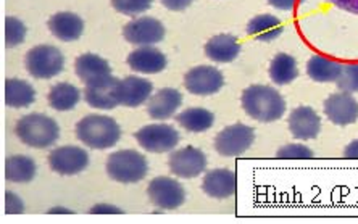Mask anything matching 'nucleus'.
I'll use <instances>...</instances> for the list:
<instances>
[{
    "instance_id": "obj_1",
    "label": "nucleus",
    "mask_w": 358,
    "mask_h": 224,
    "mask_svg": "<svg viewBox=\"0 0 358 224\" xmlns=\"http://www.w3.org/2000/svg\"><path fill=\"white\" fill-rule=\"evenodd\" d=\"M242 108L250 118L262 123H273L286 113V100L275 87L254 84L242 92Z\"/></svg>"
},
{
    "instance_id": "obj_2",
    "label": "nucleus",
    "mask_w": 358,
    "mask_h": 224,
    "mask_svg": "<svg viewBox=\"0 0 358 224\" xmlns=\"http://www.w3.org/2000/svg\"><path fill=\"white\" fill-rule=\"evenodd\" d=\"M76 135L83 144L96 150H105L118 144L121 128L113 118L87 114L76 124Z\"/></svg>"
},
{
    "instance_id": "obj_3",
    "label": "nucleus",
    "mask_w": 358,
    "mask_h": 224,
    "mask_svg": "<svg viewBox=\"0 0 358 224\" xmlns=\"http://www.w3.org/2000/svg\"><path fill=\"white\" fill-rule=\"evenodd\" d=\"M21 142L33 149H47L59 140L60 128L55 119L42 113H29L20 118L15 126Z\"/></svg>"
},
{
    "instance_id": "obj_4",
    "label": "nucleus",
    "mask_w": 358,
    "mask_h": 224,
    "mask_svg": "<svg viewBox=\"0 0 358 224\" xmlns=\"http://www.w3.org/2000/svg\"><path fill=\"white\" fill-rule=\"evenodd\" d=\"M149 165L142 154L136 150H118L108 155L107 173L110 178L121 184H134L147 176Z\"/></svg>"
},
{
    "instance_id": "obj_5",
    "label": "nucleus",
    "mask_w": 358,
    "mask_h": 224,
    "mask_svg": "<svg viewBox=\"0 0 358 224\" xmlns=\"http://www.w3.org/2000/svg\"><path fill=\"white\" fill-rule=\"evenodd\" d=\"M26 68L36 80H50L65 68V57L54 45H36L26 54Z\"/></svg>"
},
{
    "instance_id": "obj_6",
    "label": "nucleus",
    "mask_w": 358,
    "mask_h": 224,
    "mask_svg": "<svg viewBox=\"0 0 358 224\" xmlns=\"http://www.w3.org/2000/svg\"><path fill=\"white\" fill-rule=\"evenodd\" d=\"M255 133L247 124H231L215 137V150L221 157H239L254 144Z\"/></svg>"
},
{
    "instance_id": "obj_7",
    "label": "nucleus",
    "mask_w": 358,
    "mask_h": 224,
    "mask_svg": "<svg viewBox=\"0 0 358 224\" xmlns=\"http://www.w3.org/2000/svg\"><path fill=\"white\" fill-rule=\"evenodd\" d=\"M142 149L152 154L171 152L179 144V133L171 124H147L134 134Z\"/></svg>"
},
{
    "instance_id": "obj_8",
    "label": "nucleus",
    "mask_w": 358,
    "mask_h": 224,
    "mask_svg": "<svg viewBox=\"0 0 358 224\" xmlns=\"http://www.w3.org/2000/svg\"><path fill=\"white\" fill-rule=\"evenodd\" d=\"M170 171L181 179L197 178L207 170V155L196 147H182L171 152L168 160Z\"/></svg>"
},
{
    "instance_id": "obj_9",
    "label": "nucleus",
    "mask_w": 358,
    "mask_h": 224,
    "mask_svg": "<svg viewBox=\"0 0 358 224\" xmlns=\"http://www.w3.org/2000/svg\"><path fill=\"white\" fill-rule=\"evenodd\" d=\"M147 195H149V200L162 210H175L186 200L184 187L168 176H160L152 181L147 187Z\"/></svg>"
},
{
    "instance_id": "obj_10",
    "label": "nucleus",
    "mask_w": 358,
    "mask_h": 224,
    "mask_svg": "<svg viewBox=\"0 0 358 224\" xmlns=\"http://www.w3.org/2000/svg\"><path fill=\"white\" fill-rule=\"evenodd\" d=\"M49 165L52 171L62 176H75L87 168L89 155L86 150L76 145H63L52 150Z\"/></svg>"
},
{
    "instance_id": "obj_11",
    "label": "nucleus",
    "mask_w": 358,
    "mask_h": 224,
    "mask_svg": "<svg viewBox=\"0 0 358 224\" xmlns=\"http://www.w3.org/2000/svg\"><path fill=\"white\" fill-rule=\"evenodd\" d=\"M123 36L129 44L144 47L159 44L165 38V26L157 18L139 17L124 24Z\"/></svg>"
},
{
    "instance_id": "obj_12",
    "label": "nucleus",
    "mask_w": 358,
    "mask_h": 224,
    "mask_svg": "<svg viewBox=\"0 0 358 224\" xmlns=\"http://www.w3.org/2000/svg\"><path fill=\"white\" fill-rule=\"evenodd\" d=\"M224 84V77L215 66L191 68L184 76V86L194 96H212Z\"/></svg>"
},
{
    "instance_id": "obj_13",
    "label": "nucleus",
    "mask_w": 358,
    "mask_h": 224,
    "mask_svg": "<svg viewBox=\"0 0 358 224\" xmlns=\"http://www.w3.org/2000/svg\"><path fill=\"white\" fill-rule=\"evenodd\" d=\"M121 92V80L115 76H108L105 80L96 82V84H89L84 89L87 105L99 110H113L115 107L121 105L120 100Z\"/></svg>"
},
{
    "instance_id": "obj_14",
    "label": "nucleus",
    "mask_w": 358,
    "mask_h": 224,
    "mask_svg": "<svg viewBox=\"0 0 358 224\" xmlns=\"http://www.w3.org/2000/svg\"><path fill=\"white\" fill-rule=\"evenodd\" d=\"M324 114L331 123L347 126L358 119V102L350 92H336L326 98Z\"/></svg>"
},
{
    "instance_id": "obj_15",
    "label": "nucleus",
    "mask_w": 358,
    "mask_h": 224,
    "mask_svg": "<svg viewBox=\"0 0 358 224\" xmlns=\"http://www.w3.org/2000/svg\"><path fill=\"white\" fill-rule=\"evenodd\" d=\"M289 131L299 140L317 139L321 131V118L312 107H297L289 114Z\"/></svg>"
},
{
    "instance_id": "obj_16",
    "label": "nucleus",
    "mask_w": 358,
    "mask_h": 224,
    "mask_svg": "<svg viewBox=\"0 0 358 224\" xmlns=\"http://www.w3.org/2000/svg\"><path fill=\"white\" fill-rule=\"evenodd\" d=\"M202 191L212 199H229L238 192V178L234 171L220 168L212 170L205 174L202 182Z\"/></svg>"
},
{
    "instance_id": "obj_17",
    "label": "nucleus",
    "mask_w": 358,
    "mask_h": 224,
    "mask_svg": "<svg viewBox=\"0 0 358 224\" xmlns=\"http://www.w3.org/2000/svg\"><path fill=\"white\" fill-rule=\"evenodd\" d=\"M166 57L152 45H144L133 50L128 57V65L133 71L142 75H155L166 68Z\"/></svg>"
},
{
    "instance_id": "obj_18",
    "label": "nucleus",
    "mask_w": 358,
    "mask_h": 224,
    "mask_svg": "<svg viewBox=\"0 0 358 224\" xmlns=\"http://www.w3.org/2000/svg\"><path fill=\"white\" fill-rule=\"evenodd\" d=\"M182 103V94L173 87H163L149 98L147 113L154 119H168L178 112Z\"/></svg>"
},
{
    "instance_id": "obj_19",
    "label": "nucleus",
    "mask_w": 358,
    "mask_h": 224,
    "mask_svg": "<svg viewBox=\"0 0 358 224\" xmlns=\"http://www.w3.org/2000/svg\"><path fill=\"white\" fill-rule=\"evenodd\" d=\"M47 24H49L50 33L63 43H75L81 38L84 31V22L80 15L73 12L55 13Z\"/></svg>"
},
{
    "instance_id": "obj_20",
    "label": "nucleus",
    "mask_w": 358,
    "mask_h": 224,
    "mask_svg": "<svg viewBox=\"0 0 358 224\" xmlns=\"http://www.w3.org/2000/svg\"><path fill=\"white\" fill-rule=\"evenodd\" d=\"M152 91H154V86L150 81L139 76H126L124 80H121V105L129 108L141 107L152 97Z\"/></svg>"
},
{
    "instance_id": "obj_21",
    "label": "nucleus",
    "mask_w": 358,
    "mask_h": 224,
    "mask_svg": "<svg viewBox=\"0 0 358 224\" xmlns=\"http://www.w3.org/2000/svg\"><path fill=\"white\" fill-rule=\"evenodd\" d=\"M76 75L84 84H96V82L112 76V68L108 61L96 54H83L76 60Z\"/></svg>"
},
{
    "instance_id": "obj_22",
    "label": "nucleus",
    "mask_w": 358,
    "mask_h": 224,
    "mask_svg": "<svg viewBox=\"0 0 358 224\" xmlns=\"http://www.w3.org/2000/svg\"><path fill=\"white\" fill-rule=\"evenodd\" d=\"M241 52L239 40L231 34H218L205 45V54L217 64H229L238 59Z\"/></svg>"
},
{
    "instance_id": "obj_23",
    "label": "nucleus",
    "mask_w": 358,
    "mask_h": 224,
    "mask_svg": "<svg viewBox=\"0 0 358 224\" xmlns=\"http://www.w3.org/2000/svg\"><path fill=\"white\" fill-rule=\"evenodd\" d=\"M284 26L281 20L273 17V15H257L247 24V33L252 38L262 40V43H271L282 34Z\"/></svg>"
},
{
    "instance_id": "obj_24",
    "label": "nucleus",
    "mask_w": 358,
    "mask_h": 224,
    "mask_svg": "<svg viewBox=\"0 0 358 224\" xmlns=\"http://www.w3.org/2000/svg\"><path fill=\"white\" fill-rule=\"evenodd\" d=\"M36 161L28 155H13L5 161V179L17 184H26L36 178Z\"/></svg>"
},
{
    "instance_id": "obj_25",
    "label": "nucleus",
    "mask_w": 358,
    "mask_h": 224,
    "mask_svg": "<svg viewBox=\"0 0 358 224\" xmlns=\"http://www.w3.org/2000/svg\"><path fill=\"white\" fill-rule=\"evenodd\" d=\"M36 100L34 87L23 80H12L5 81V105L12 108H21L33 105Z\"/></svg>"
},
{
    "instance_id": "obj_26",
    "label": "nucleus",
    "mask_w": 358,
    "mask_h": 224,
    "mask_svg": "<svg viewBox=\"0 0 358 224\" xmlns=\"http://www.w3.org/2000/svg\"><path fill=\"white\" fill-rule=\"evenodd\" d=\"M175 119L189 133H203L213 126L215 114L207 108L192 107L179 113Z\"/></svg>"
},
{
    "instance_id": "obj_27",
    "label": "nucleus",
    "mask_w": 358,
    "mask_h": 224,
    "mask_svg": "<svg viewBox=\"0 0 358 224\" xmlns=\"http://www.w3.org/2000/svg\"><path fill=\"white\" fill-rule=\"evenodd\" d=\"M341 70L342 64L321 55L312 57L307 64L308 76L317 82H336L341 75Z\"/></svg>"
},
{
    "instance_id": "obj_28",
    "label": "nucleus",
    "mask_w": 358,
    "mask_h": 224,
    "mask_svg": "<svg viewBox=\"0 0 358 224\" xmlns=\"http://www.w3.org/2000/svg\"><path fill=\"white\" fill-rule=\"evenodd\" d=\"M80 98L81 91L76 86L70 84V82H59L49 92L50 107L59 112L73 110L80 103Z\"/></svg>"
},
{
    "instance_id": "obj_29",
    "label": "nucleus",
    "mask_w": 358,
    "mask_h": 224,
    "mask_svg": "<svg viewBox=\"0 0 358 224\" xmlns=\"http://www.w3.org/2000/svg\"><path fill=\"white\" fill-rule=\"evenodd\" d=\"M299 76L297 61L289 54H278L271 61L270 77L278 86H286Z\"/></svg>"
},
{
    "instance_id": "obj_30",
    "label": "nucleus",
    "mask_w": 358,
    "mask_h": 224,
    "mask_svg": "<svg viewBox=\"0 0 358 224\" xmlns=\"http://www.w3.org/2000/svg\"><path fill=\"white\" fill-rule=\"evenodd\" d=\"M26 38V26L21 20L15 17L5 18V45L17 47L23 43Z\"/></svg>"
},
{
    "instance_id": "obj_31",
    "label": "nucleus",
    "mask_w": 358,
    "mask_h": 224,
    "mask_svg": "<svg viewBox=\"0 0 358 224\" xmlns=\"http://www.w3.org/2000/svg\"><path fill=\"white\" fill-rule=\"evenodd\" d=\"M336 84L344 92H358V64L342 65L341 75Z\"/></svg>"
},
{
    "instance_id": "obj_32",
    "label": "nucleus",
    "mask_w": 358,
    "mask_h": 224,
    "mask_svg": "<svg viewBox=\"0 0 358 224\" xmlns=\"http://www.w3.org/2000/svg\"><path fill=\"white\" fill-rule=\"evenodd\" d=\"M152 2L154 0H112V5L117 12L128 17H136L147 12L152 7Z\"/></svg>"
},
{
    "instance_id": "obj_33",
    "label": "nucleus",
    "mask_w": 358,
    "mask_h": 224,
    "mask_svg": "<svg viewBox=\"0 0 358 224\" xmlns=\"http://www.w3.org/2000/svg\"><path fill=\"white\" fill-rule=\"evenodd\" d=\"M276 157L284 160H307L313 158V152L308 147H305V145L287 144L278 150Z\"/></svg>"
},
{
    "instance_id": "obj_34",
    "label": "nucleus",
    "mask_w": 358,
    "mask_h": 224,
    "mask_svg": "<svg viewBox=\"0 0 358 224\" xmlns=\"http://www.w3.org/2000/svg\"><path fill=\"white\" fill-rule=\"evenodd\" d=\"M24 211V203L13 192H5V213L8 215H20Z\"/></svg>"
},
{
    "instance_id": "obj_35",
    "label": "nucleus",
    "mask_w": 358,
    "mask_h": 224,
    "mask_svg": "<svg viewBox=\"0 0 358 224\" xmlns=\"http://www.w3.org/2000/svg\"><path fill=\"white\" fill-rule=\"evenodd\" d=\"M163 3V7H166L168 10H173V12H182L187 7H191V3L194 0H160Z\"/></svg>"
},
{
    "instance_id": "obj_36",
    "label": "nucleus",
    "mask_w": 358,
    "mask_h": 224,
    "mask_svg": "<svg viewBox=\"0 0 358 224\" xmlns=\"http://www.w3.org/2000/svg\"><path fill=\"white\" fill-rule=\"evenodd\" d=\"M92 215H120L121 210L115 205H108V203H100V205L92 207Z\"/></svg>"
},
{
    "instance_id": "obj_37",
    "label": "nucleus",
    "mask_w": 358,
    "mask_h": 224,
    "mask_svg": "<svg viewBox=\"0 0 358 224\" xmlns=\"http://www.w3.org/2000/svg\"><path fill=\"white\" fill-rule=\"evenodd\" d=\"M302 2V0H268V3L273 5V7L278 10H282V12H291L297 7V5Z\"/></svg>"
},
{
    "instance_id": "obj_38",
    "label": "nucleus",
    "mask_w": 358,
    "mask_h": 224,
    "mask_svg": "<svg viewBox=\"0 0 358 224\" xmlns=\"http://www.w3.org/2000/svg\"><path fill=\"white\" fill-rule=\"evenodd\" d=\"M331 2H333L336 7L345 10V12L358 15V0H331Z\"/></svg>"
},
{
    "instance_id": "obj_39",
    "label": "nucleus",
    "mask_w": 358,
    "mask_h": 224,
    "mask_svg": "<svg viewBox=\"0 0 358 224\" xmlns=\"http://www.w3.org/2000/svg\"><path fill=\"white\" fill-rule=\"evenodd\" d=\"M344 157L350 160H358V139L352 140L344 150Z\"/></svg>"
},
{
    "instance_id": "obj_40",
    "label": "nucleus",
    "mask_w": 358,
    "mask_h": 224,
    "mask_svg": "<svg viewBox=\"0 0 358 224\" xmlns=\"http://www.w3.org/2000/svg\"><path fill=\"white\" fill-rule=\"evenodd\" d=\"M50 213H70V211H68V210H63V208L60 210V208H59V210H50Z\"/></svg>"
}]
</instances>
